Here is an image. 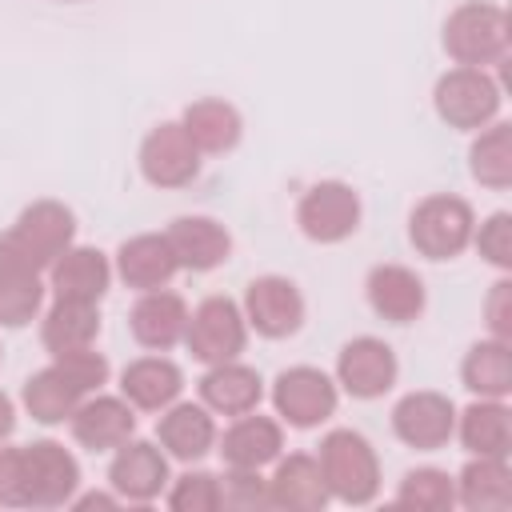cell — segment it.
<instances>
[{
  "label": "cell",
  "mask_w": 512,
  "mask_h": 512,
  "mask_svg": "<svg viewBox=\"0 0 512 512\" xmlns=\"http://www.w3.org/2000/svg\"><path fill=\"white\" fill-rule=\"evenodd\" d=\"M360 216H364V204L348 180H316L296 200V228L304 232V240L324 248L356 236Z\"/></svg>",
  "instance_id": "cell-6"
},
{
  "label": "cell",
  "mask_w": 512,
  "mask_h": 512,
  "mask_svg": "<svg viewBox=\"0 0 512 512\" xmlns=\"http://www.w3.org/2000/svg\"><path fill=\"white\" fill-rule=\"evenodd\" d=\"M80 400H84L80 388H76L56 364L32 372V376L24 380V388H20V404H24V412H28L36 424H44V428L68 424V416L76 412Z\"/></svg>",
  "instance_id": "cell-31"
},
{
  "label": "cell",
  "mask_w": 512,
  "mask_h": 512,
  "mask_svg": "<svg viewBox=\"0 0 512 512\" xmlns=\"http://www.w3.org/2000/svg\"><path fill=\"white\" fill-rule=\"evenodd\" d=\"M272 408H276V420L288 424V428H320L324 420L336 416V404H340V388L336 380L324 372V368H312V364H292L284 368L276 380H272Z\"/></svg>",
  "instance_id": "cell-7"
},
{
  "label": "cell",
  "mask_w": 512,
  "mask_h": 512,
  "mask_svg": "<svg viewBox=\"0 0 512 512\" xmlns=\"http://www.w3.org/2000/svg\"><path fill=\"white\" fill-rule=\"evenodd\" d=\"M52 364L80 388V396H92V392H104L108 376H112V364L104 352H96V344L88 348H72V352H56Z\"/></svg>",
  "instance_id": "cell-37"
},
{
  "label": "cell",
  "mask_w": 512,
  "mask_h": 512,
  "mask_svg": "<svg viewBox=\"0 0 512 512\" xmlns=\"http://www.w3.org/2000/svg\"><path fill=\"white\" fill-rule=\"evenodd\" d=\"M216 436V416L200 400H176L156 420V444L180 464H200L208 452H216Z\"/></svg>",
  "instance_id": "cell-20"
},
{
  "label": "cell",
  "mask_w": 512,
  "mask_h": 512,
  "mask_svg": "<svg viewBox=\"0 0 512 512\" xmlns=\"http://www.w3.org/2000/svg\"><path fill=\"white\" fill-rule=\"evenodd\" d=\"M396 504L416 512H448L456 504V476L444 468H412L396 484Z\"/></svg>",
  "instance_id": "cell-34"
},
{
  "label": "cell",
  "mask_w": 512,
  "mask_h": 512,
  "mask_svg": "<svg viewBox=\"0 0 512 512\" xmlns=\"http://www.w3.org/2000/svg\"><path fill=\"white\" fill-rule=\"evenodd\" d=\"M484 320H488V336L508 340L512 344V280H496L484 296Z\"/></svg>",
  "instance_id": "cell-40"
},
{
  "label": "cell",
  "mask_w": 512,
  "mask_h": 512,
  "mask_svg": "<svg viewBox=\"0 0 512 512\" xmlns=\"http://www.w3.org/2000/svg\"><path fill=\"white\" fill-rule=\"evenodd\" d=\"M0 508H28V460L24 444H0Z\"/></svg>",
  "instance_id": "cell-39"
},
{
  "label": "cell",
  "mask_w": 512,
  "mask_h": 512,
  "mask_svg": "<svg viewBox=\"0 0 512 512\" xmlns=\"http://www.w3.org/2000/svg\"><path fill=\"white\" fill-rule=\"evenodd\" d=\"M504 92L500 84L488 76V68H448L436 88H432V108L440 116V124L456 128V132H480L500 116Z\"/></svg>",
  "instance_id": "cell-5"
},
{
  "label": "cell",
  "mask_w": 512,
  "mask_h": 512,
  "mask_svg": "<svg viewBox=\"0 0 512 512\" xmlns=\"http://www.w3.org/2000/svg\"><path fill=\"white\" fill-rule=\"evenodd\" d=\"M68 432L88 452H116L124 440L136 436V408L124 396L92 392L68 416Z\"/></svg>",
  "instance_id": "cell-14"
},
{
  "label": "cell",
  "mask_w": 512,
  "mask_h": 512,
  "mask_svg": "<svg viewBox=\"0 0 512 512\" xmlns=\"http://www.w3.org/2000/svg\"><path fill=\"white\" fill-rule=\"evenodd\" d=\"M244 344H248V320L232 296H204L188 312L184 348L192 352V360H200V364L240 360Z\"/></svg>",
  "instance_id": "cell-8"
},
{
  "label": "cell",
  "mask_w": 512,
  "mask_h": 512,
  "mask_svg": "<svg viewBox=\"0 0 512 512\" xmlns=\"http://www.w3.org/2000/svg\"><path fill=\"white\" fill-rule=\"evenodd\" d=\"M188 300L172 288H152L140 292L136 304L128 308V332L140 348L148 352H168L176 344H184V328H188Z\"/></svg>",
  "instance_id": "cell-16"
},
{
  "label": "cell",
  "mask_w": 512,
  "mask_h": 512,
  "mask_svg": "<svg viewBox=\"0 0 512 512\" xmlns=\"http://www.w3.org/2000/svg\"><path fill=\"white\" fill-rule=\"evenodd\" d=\"M44 276H48L52 296L100 304L112 288V260L92 244H72L52 260V268Z\"/></svg>",
  "instance_id": "cell-22"
},
{
  "label": "cell",
  "mask_w": 512,
  "mask_h": 512,
  "mask_svg": "<svg viewBox=\"0 0 512 512\" xmlns=\"http://www.w3.org/2000/svg\"><path fill=\"white\" fill-rule=\"evenodd\" d=\"M116 504H124L116 492H84V496L76 492L72 496V508H116Z\"/></svg>",
  "instance_id": "cell-41"
},
{
  "label": "cell",
  "mask_w": 512,
  "mask_h": 512,
  "mask_svg": "<svg viewBox=\"0 0 512 512\" xmlns=\"http://www.w3.org/2000/svg\"><path fill=\"white\" fill-rule=\"evenodd\" d=\"M180 128L188 132V140L196 144L200 156H224L240 144L244 116H240L236 104H228L220 96H204V100H192L180 112Z\"/></svg>",
  "instance_id": "cell-26"
},
{
  "label": "cell",
  "mask_w": 512,
  "mask_h": 512,
  "mask_svg": "<svg viewBox=\"0 0 512 512\" xmlns=\"http://www.w3.org/2000/svg\"><path fill=\"white\" fill-rule=\"evenodd\" d=\"M164 504L172 512H216L220 508V476L204 468H188L184 476L168 480Z\"/></svg>",
  "instance_id": "cell-35"
},
{
  "label": "cell",
  "mask_w": 512,
  "mask_h": 512,
  "mask_svg": "<svg viewBox=\"0 0 512 512\" xmlns=\"http://www.w3.org/2000/svg\"><path fill=\"white\" fill-rule=\"evenodd\" d=\"M44 296V276L0 268V328H28L44 312Z\"/></svg>",
  "instance_id": "cell-33"
},
{
  "label": "cell",
  "mask_w": 512,
  "mask_h": 512,
  "mask_svg": "<svg viewBox=\"0 0 512 512\" xmlns=\"http://www.w3.org/2000/svg\"><path fill=\"white\" fill-rule=\"evenodd\" d=\"M12 432H16V404L8 392H0V444H8Z\"/></svg>",
  "instance_id": "cell-42"
},
{
  "label": "cell",
  "mask_w": 512,
  "mask_h": 512,
  "mask_svg": "<svg viewBox=\"0 0 512 512\" xmlns=\"http://www.w3.org/2000/svg\"><path fill=\"white\" fill-rule=\"evenodd\" d=\"M400 360L388 340L380 336H352L340 356H336V388L348 392L352 400H380L384 392L396 388Z\"/></svg>",
  "instance_id": "cell-10"
},
{
  "label": "cell",
  "mask_w": 512,
  "mask_h": 512,
  "mask_svg": "<svg viewBox=\"0 0 512 512\" xmlns=\"http://www.w3.org/2000/svg\"><path fill=\"white\" fill-rule=\"evenodd\" d=\"M136 164H140V176L164 192L188 188L200 176V152L188 140V132L180 128V120H164V124L148 128V136L140 140Z\"/></svg>",
  "instance_id": "cell-11"
},
{
  "label": "cell",
  "mask_w": 512,
  "mask_h": 512,
  "mask_svg": "<svg viewBox=\"0 0 512 512\" xmlns=\"http://www.w3.org/2000/svg\"><path fill=\"white\" fill-rule=\"evenodd\" d=\"M452 432H456V404L444 392L420 388L392 404V436L404 448L436 452L452 440Z\"/></svg>",
  "instance_id": "cell-12"
},
{
  "label": "cell",
  "mask_w": 512,
  "mask_h": 512,
  "mask_svg": "<svg viewBox=\"0 0 512 512\" xmlns=\"http://www.w3.org/2000/svg\"><path fill=\"white\" fill-rule=\"evenodd\" d=\"M440 44L452 64L492 68L508 56V12L492 0H464L448 12L440 28Z\"/></svg>",
  "instance_id": "cell-3"
},
{
  "label": "cell",
  "mask_w": 512,
  "mask_h": 512,
  "mask_svg": "<svg viewBox=\"0 0 512 512\" xmlns=\"http://www.w3.org/2000/svg\"><path fill=\"white\" fill-rule=\"evenodd\" d=\"M100 336V304L92 300H64L56 296L52 308L40 316V344L48 356L88 348Z\"/></svg>",
  "instance_id": "cell-29"
},
{
  "label": "cell",
  "mask_w": 512,
  "mask_h": 512,
  "mask_svg": "<svg viewBox=\"0 0 512 512\" xmlns=\"http://www.w3.org/2000/svg\"><path fill=\"white\" fill-rule=\"evenodd\" d=\"M476 232V212L464 196L432 192L408 216V244L424 260H456Z\"/></svg>",
  "instance_id": "cell-4"
},
{
  "label": "cell",
  "mask_w": 512,
  "mask_h": 512,
  "mask_svg": "<svg viewBox=\"0 0 512 512\" xmlns=\"http://www.w3.org/2000/svg\"><path fill=\"white\" fill-rule=\"evenodd\" d=\"M164 236L180 272H212L232 256V232L212 216H176Z\"/></svg>",
  "instance_id": "cell-25"
},
{
  "label": "cell",
  "mask_w": 512,
  "mask_h": 512,
  "mask_svg": "<svg viewBox=\"0 0 512 512\" xmlns=\"http://www.w3.org/2000/svg\"><path fill=\"white\" fill-rule=\"evenodd\" d=\"M216 452L224 468H268L284 452V424L276 416H260L256 408L232 416V424L216 436Z\"/></svg>",
  "instance_id": "cell-19"
},
{
  "label": "cell",
  "mask_w": 512,
  "mask_h": 512,
  "mask_svg": "<svg viewBox=\"0 0 512 512\" xmlns=\"http://www.w3.org/2000/svg\"><path fill=\"white\" fill-rule=\"evenodd\" d=\"M196 396L212 416H244V412L260 408L264 376L252 364H240V360L208 364V372L196 380Z\"/></svg>",
  "instance_id": "cell-24"
},
{
  "label": "cell",
  "mask_w": 512,
  "mask_h": 512,
  "mask_svg": "<svg viewBox=\"0 0 512 512\" xmlns=\"http://www.w3.org/2000/svg\"><path fill=\"white\" fill-rule=\"evenodd\" d=\"M76 244V212L64 200H32L0 232V268L44 276L52 260Z\"/></svg>",
  "instance_id": "cell-1"
},
{
  "label": "cell",
  "mask_w": 512,
  "mask_h": 512,
  "mask_svg": "<svg viewBox=\"0 0 512 512\" xmlns=\"http://www.w3.org/2000/svg\"><path fill=\"white\" fill-rule=\"evenodd\" d=\"M28 460V508H64L80 492V460L60 440L24 444Z\"/></svg>",
  "instance_id": "cell-15"
},
{
  "label": "cell",
  "mask_w": 512,
  "mask_h": 512,
  "mask_svg": "<svg viewBox=\"0 0 512 512\" xmlns=\"http://www.w3.org/2000/svg\"><path fill=\"white\" fill-rule=\"evenodd\" d=\"M176 272H180V264H176V252L164 232H136L112 256V276L132 292L168 288Z\"/></svg>",
  "instance_id": "cell-17"
},
{
  "label": "cell",
  "mask_w": 512,
  "mask_h": 512,
  "mask_svg": "<svg viewBox=\"0 0 512 512\" xmlns=\"http://www.w3.org/2000/svg\"><path fill=\"white\" fill-rule=\"evenodd\" d=\"M460 384L484 400H508L512 392V344L508 340H476L460 360Z\"/></svg>",
  "instance_id": "cell-30"
},
{
  "label": "cell",
  "mask_w": 512,
  "mask_h": 512,
  "mask_svg": "<svg viewBox=\"0 0 512 512\" xmlns=\"http://www.w3.org/2000/svg\"><path fill=\"white\" fill-rule=\"evenodd\" d=\"M220 508L228 512H260L268 504V476L260 468H224L220 476Z\"/></svg>",
  "instance_id": "cell-36"
},
{
  "label": "cell",
  "mask_w": 512,
  "mask_h": 512,
  "mask_svg": "<svg viewBox=\"0 0 512 512\" xmlns=\"http://www.w3.org/2000/svg\"><path fill=\"white\" fill-rule=\"evenodd\" d=\"M316 464L324 472L328 496L340 504H372L380 492V456L372 448V440L356 428H332L320 436L316 448Z\"/></svg>",
  "instance_id": "cell-2"
},
{
  "label": "cell",
  "mask_w": 512,
  "mask_h": 512,
  "mask_svg": "<svg viewBox=\"0 0 512 512\" xmlns=\"http://www.w3.org/2000/svg\"><path fill=\"white\" fill-rule=\"evenodd\" d=\"M180 392H184V372L164 352L136 356L120 368V396L136 412H164L168 404L180 400Z\"/></svg>",
  "instance_id": "cell-23"
},
{
  "label": "cell",
  "mask_w": 512,
  "mask_h": 512,
  "mask_svg": "<svg viewBox=\"0 0 512 512\" xmlns=\"http://www.w3.org/2000/svg\"><path fill=\"white\" fill-rule=\"evenodd\" d=\"M244 320H248V332L264 336V340H288L300 332L304 324V292L288 280V276H256L248 288H244V304H240Z\"/></svg>",
  "instance_id": "cell-9"
},
{
  "label": "cell",
  "mask_w": 512,
  "mask_h": 512,
  "mask_svg": "<svg viewBox=\"0 0 512 512\" xmlns=\"http://www.w3.org/2000/svg\"><path fill=\"white\" fill-rule=\"evenodd\" d=\"M328 484L312 452H280L268 476V504L280 512H320L328 504Z\"/></svg>",
  "instance_id": "cell-21"
},
{
  "label": "cell",
  "mask_w": 512,
  "mask_h": 512,
  "mask_svg": "<svg viewBox=\"0 0 512 512\" xmlns=\"http://www.w3.org/2000/svg\"><path fill=\"white\" fill-rule=\"evenodd\" d=\"M456 504L468 512L512 508V468L504 456H472L456 476Z\"/></svg>",
  "instance_id": "cell-28"
},
{
  "label": "cell",
  "mask_w": 512,
  "mask_h": 512,
  "mask_svg": "<svg viewBox=\"0 0 512 512\" xmlns=\"http://www.w3.org/2000/svg\"><path fill=\"white\" fill-rule=\"evenodd\" d=\"M472 244L480 260H488L500 272H512V216L508 212H492L488 220H480L472 232Z\"/></svg>",
  "instance_id": "cell-38"
},
{
  "label": "cell",
  "mask_w": 512,
  "mask_h": 512,
  "mask_svg": "<svg viewBox=\"0 0 512 512\" xmlns=\"http://www.w3.org/2000/svg\"><path fill=\"white\" fill-rule=\"evenodd\" d=\"M364 300L384 324H416L428 308V288L408 264H376L364 276Z\"/></svg>",
  "instance_id": "cell-18"
},
{
  "label": "cell",
  "mask_w": 512,
  "mask_h": 512,
  "mask_svg": "<svg viewBox=\"0 0 512 512\" xmlns=\"http://www.w3.org/2000/svg\"><path fill=\"white\" fill-rule=\"evenodd\" d=\"M468 172L480 188L504 192L512 184V124L492 120L488 128L476 132L468 148Z\"/></svg>",
  "instance_id": "cell-32"
},
{
  "label": "cell",
  "mask_w": 512,
  "mask_h": 512,
  "mask_svg": "<svg viewBox=\"0 0 512 512\" xmlns=\"http://www.w3.org/2000/svg\"><path fill=\"white\" fill-rule=\"evenodd\" d=\"M168 452L156 440H124L108 460V488L124 504H152L168 488Z\"/></svg>",
  "instance_id": "cell-13"
},
{
  "label": "cell",
  "mask_w": 512,
  "mask_h": 512,
  "mask_svg": "<svg viewBox=\"0 0 512 512\" xmlns=\"http://www.w3.org/2000/svg\"><path fill=\"white\" fill-rule=\"evenodd\" d=\"M460 448L468 456H504L512 452V412L504 400H484L476 396L464 412H456V432Z\"/></svg>",
  "instance_id": "cell-27"
},
{
  "label": "cell",
  "mask_w": 512,
  "mask_h": 512,
  "mask_svg": "<svg viewBox=\"0 0 512 512\" xmlns=\"http://www.w3.org/2000/svg\"><path fill=\"white\" fill-rule=\"evenodd\" d=\"M72 4H76V0H72Z\"/></svg>",
  "instance_id": "cell-43"
}]
</instances>
